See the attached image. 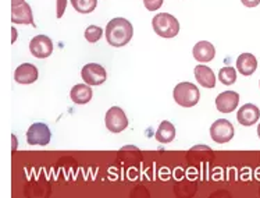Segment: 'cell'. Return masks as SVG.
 <instances>
[{"mask_svg":"<svg viewBox=\"0 0 260 198\" xmlns=\"http://www.w3.org/2000/svg\"><path fill=\"white\" fill-rule=\"evenodd\" d=\"M71 5L80 14H90L98 6V0H71Z\"/></svg>","mask_w":260,"mask_h":198,"instance_id":"18","label":"cell"},{"mask_svg":"<svg viewBox=\"0 0 260 198\" xmlns=\"http://www.w3.org/2000/svg\"><path fill=\"white\" fill-rule=\"evenodd\" d=\"M260 118V109L253 103H245L237 113V119L242 126H253Z\"/></svg>","mask_w":260,"mask_h":198,"instance_id":"11","label":"cell"},{"mask_svg":"<svg viewBox=\"0 0 260 198\" xmlns=\"http://www.w3.org/2000/svg\"><path fill=\"white\" fill-rule=\"evenodd\" d=\"M201 98V92L198 87L191 82H180L174 88L175 102L184 107H192L197 105Z\"/></svg>","mask_w":260,"mask_h":198,"instance_id":"3","label":"cell"},{"mask_svg":"<svg viewBox=\"0 0 260 198\" xmlns=\"http://www.w3.org/2000/svg\"><path fill=\"white\" fill-rule=\"evenodd\" d=\"M234 126L225 119H218L210 127V135L213 141H216L217 144H225L231 141L234 137Z\"/></svg>","mask_w":260,"mask_h":198,"instance_id":"4","label":"cell"},{"mask_svg":"<svg viewBox=\"0 0 260 198\" xmlns=\"http://www.w3.org/2000/svg\"><path fill=\"white\" fill-rule=\"evenodd\" d=\"M218 78L220 81L223 82L224 86H231L234 84L235 81H237V70L234 69V67H223V69L220 70V73H218Z\"/></svg>","mask_w":260,"mask_h":198,"instance_id":"19","label":"cell"},{"mask_svg":"<svg viewBox=\"0 0 260 198\" xmlns=\"http://www.w3.org/2000/svg\"><path fill=\"white\" fill-rule=\"evenodd\" d=\"M195 78L205 88H214L216 86V75L213 70L207 66L199 65L195 67Z\"/></svg>","mask_w":260,"mask_h":198,"instance_id":"16","label":"cell"},{"mask_svg":"<svg viewBox=\"0 0 260 198\" xmlns=\"http://www.w3.org/2000/svg\"><path fill=\"white\" fill-rule=\"evenodd\" d=\"M81 75H82V80L85 81V84L90 87L102 86L106 81L107 77L105 67L98 63H89V65L84 66Z\"/></svg>","mask_w":260,"mask_h":198,"instance_id":"7","label":"cell"},{"mask_svg":"<svg viewBox=\"0 0 260 198\" xmlns=\"http://www.w3.org/2000/svg\"><path fill=\"white\" fill-rule=\"evenodd\" d=\"M22 2H25V0H11V3H13V5H20V3H22Z\"/></svg>","mask_w":260,"mask_h":198,"instance_id":"25","label":"cell"},{"mask_svg":"<svg viewBox=\"0 0 260 198\" xmlns=\"http://www.w3.org/2000/svg\"><path fill=\"white\" fill-rule=\"evenodd\" d=\"M11 21L14 24L34 25L31 6L25 2H22L20 5H13V7H11Z\"/></svg>","mask_w":260,"mask_h":198,"instance_id":"10","label":"cell"},{"mask_svg":"<svg viewBox=\"0 0 260 198\" xmlns=\"http://www.w3.org/2000/svg\"><path fill=\"white\" fill-rule=\"evenodd\" d=\"M144 5L149 11H156L161 7L163 0H144Z\"/></svg>","mask_w":260,"mask_h":198,"instance_id":"21","label":"cell"},{"mask_svg":"<svg viewBox=\"0 0 260 198\" xmlns=\"http://www.w3.org/2000/svg\"><path fill=\"white\" fill-rule=\"evenodd\" d=\"M105 122H106V127L109 131L112 133H121L128 126L127 116L121 107L118 106H113L107 110Z\"/></svg>","mask_w":260,"mask_h":198,"instance_id":"5","label":"cell"},{"mask_svg":"<svg viewBox=\"0 0 260 198\" xmlns=\"http://www.w3.org/2000/svg\"><path fill=\"white\" fill-rule=\"evenodd\" d=\"M237 70L242 75H252L257 70V59L252 53L239 54L237 59Z\"/></svg>","mask_w":260,"mask_h":198,"instance_id":"14","label":"cell"},{"mask_svg":"<svg viewBox=\"0 0 260 198\" xmlns=\"http://www.w3.org/2000/svg\"><path fill=\"white\" fill-rule=\"evenodd\" d=\"M239 103L238 92L235 91H225L218 94L216 98V107L218 112L221 113H231L234 112Z\"/></svg>","mask_w":260,"mask_h":198,"instance_id":"9","label":"cell"},{"mask_svg":"<svg viewBox=\"0 0 260 198\" xmlns=\"http://www.w3.org/2000/svg\"><path fill=\"white\" fill-rule=\"evenodd\" d=\"M175 137V129L174 126L169 122V120H165L161 122L159 126V129L156 131V139L161 143V144H169L171 143Z\"/></svg>","mask_w":260,"mask_h":198,"instance_id":"17","label":"cell"},{"mask_svg":"<svg viewBox=\"0 0 260 198\" xmlns=\"http://www.w3.org/2000/svg\"><path fill=\"white\" fill-rule=\"evenodd\" d=\"M29 50L37 59H46L53 52V42L46 35H38L29 42Z\"/></svg>","mask_w":260,"mask_h":198,"instance_id":"8","label":"cell"},{"mask_svg":"<svg viewBox=\"0 0 260 198\" xmlns=\"http://www.w3.org/2000/svg\"><path fill=\"white\" fill-rule=\"evenodd\" d=\"M93 91L88 84H77L71 88L70 97L77 105H85L92 99Z\"/></svg>","mask_w":260,"mask_h":198,"instance_id":"15","label":"cell"},{"mask_svg":"<svg viewBox=\"0 0 260 198\" xmlns=\"http://www.w3.org/2000/svg\"><path fill=\"white\" fill-rule=\"evenodd\" d=\"M216 56V49L213 46V43L207 41H201L193 46V58L201 63H207L212 62Z\"/></svg>","mask_w":260,"mask_h":198,"instance_id":"13","label":"cell"},{"mask_svg":"<svg viewBox=\"0 0 260 198\" xmlns=\"http://www.w3.org/2000/svg\"><path fill=\"white\" fill-rule=\"evenodd\" d=\"M56 9H57V18H61L66 11V7H67V0H56Z\"/></svg>","mask_w":260,"mask_h":198,"instance_id":"22","label":"cell"},{"mask_svg":"<svg viewBox=\"0 0 260 198\" xmlns=\"http://www.w3.org/2000/svg\"><path fill=\"white\" fill-rule=\"evenodd\" d=\"M154 33L161 38H174L180 33V22L169 13L156 14L152 20Z\"/></svg>","mask_w":260,"mask_h":198,"instance_id":"2","label":"cell"},{"mask_svg":"<svg viewBox=\"0 0 260 198\" xmlns=\"http://www.w3.org/2000/svg\"><path fill=\"white\" fill-rule=\"evenodd\" d=\"M105 34H106L109 45H112L113 48H122L131 41L134 28L128 20L122 17H117V18H113L112 21H109Z\"/></svg>","mask_w":260,"mask_h":198,"instance_id":"1","label":"cell"},{"mask_svg":"<svg viewBox=\"0 0 260 198\" xmlns=\"http://www.w3.org/2000/svg\"><path fill=\"white\" fill-rule=\"evenodd\" d=\"M257 135L260 137V123H259V126H257Z\"/></svg>","mask_w":260,"mask_h":198,"instance_id":"26","label":"cell"},{"mask_svg":"<svg viewBox=\"0 0 260 198\" xmlns=\"http://www.w3.org/2000/svg\"><path fill=\"white\" fill-rule=\"evenodd\" d=\"M102 35H103V30L101 27H98V25H89L85 30L86 41L90 43L98 42L102 38Z\"/></svg>","mask_w":260,"mask_h":198,"instance_id":"20","label":"cell"},{"mask_svg":"<svg viewBox=\"0 0 260 198\" xmlns=\"http://www.w3.org/2000/svg\"><path fill=\"white\" fill-rule=\"evenodd\" d=\"M50 129L45 123H34L27 131V143L29 145H48L50 143Z\"/></svg>","mask_w":260,"mask_h":198,"instance_id":"6","label":"cell"},{"mask_svg":"<svg viewBox=\"0 0 260 198\" xmlns=\"http://www.w3.org/2000/svg\"><path fill=\"white\" fill-rule=\"evenodd\" d=\"M11 33H13V39H11V42H16V39H17V30L16 28H13V30H11Z\"/></svg>","mask_w":260,"mask_h":198,"instance_id":"24","label":"cell"},{"mask_svg":"<svg viewBox=\"0 0 260 198\" xmlns=\"http://www.w3.org/2000/svg\"><path fill=\"white\" fill-rule=\"evenodd\" d=\"M241 2L246 7H256V6L260 5V0H241Z\"/></svg>","mask_w":260,"mask_h":198,"instance_id":"23","label":"cell"},{"mask_svg":"<svg viewBox=\"0 0 260 198\" xmlns=\"http://www.w3.org/2000/svg\"><path fill=\"white\" fill-rule=\"evenodd\" d=\"M14 80L18 84H32L38 80V69L37 66L31 63H24L18 66L14 73Z\"/></svg>","mask_w":260,"mask_h":198,"instance_id":"12","label":"cell"}]
</instances>
